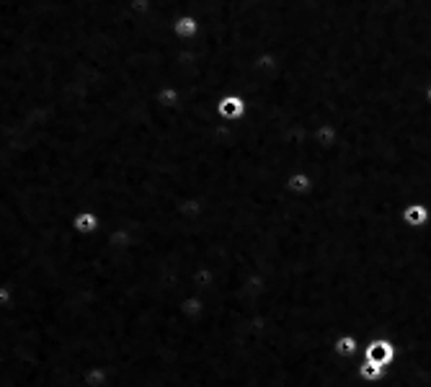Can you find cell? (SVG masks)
Listing matches in <instances>:
<instances>
[{
	"mask_svg": "<svg viewBox=\"0 0 431 387\" xmlns=\"http://www.w3.org/2000/svg\"><path fill=\"white\" fill-rule=\"evenodd\" d=\"M313 186H315V181H313V176L308 170H292L290 176L284 178V189L290 191L292 197H308L313 191Z\"/></svg>",
	"mask_w": 431,
	"mask_h": 387,
	"instance_id": "cell-6",
	"label": "cell"
},
{
	"mask_svg": "<svg viewBox=\"0 0 431 387\" xmlns=\"http://www.w3.org/2000/svg\"><path fill=\"white\" fill-rule=\"evenodd\" d=\"M330 351L338 359H354V356H362V341L354 333H338L330 344Z\"/></svg>",
	"mask_w": 431,
	"mask_h": 387,
	"instance_id": "cell-4",
	"label": "cell"
},
{
	"mask_svg": "<svg viewBox=\"0 0 431 387\" xmlns=\"http://www.w3.org/2000/svg\"><path fill=\"white\" fill-rule=\"evenodd\" d=\"M215 114L220 122L238 124L248 114V103H245V98H243L240 93H228L215 103Z\"/></svg>",
	"mask_w": 431,
	"mask_h": 387,
	"instance_id": "cell-2",
	"label": "cell"
},
{
	"mask_svg": "<svg viewBox=\"0 0 431 387\" xmlns=\"http://www.w3.org/2000/svg\"><path fill=\"white\" fill-rule=\"evenodd\" d=\"M362 359L375 361L380 367L390 369L392 361L397 359V349L390 339H367L362 344Z\"/></svg>",
	"mask_w": 431,
	"mask_h": 387,
	"instance_id": "cell-1",
	"label": "cell"
},
{
	"mask_svg": "<svg viewBox=\"0 0 431 387\" xmlns=\"http://www.w3.org/2000/svg\"><path fill=\"white\" fill-rule=\"evenodd\" d=\"M98 225H101V217H98V212H93V210L75 212L73 230L78 232V235H93V232L98 230Z\"/></svg>",
	"mask_w": 431,
	"mask_h": 387,
	"instance_id": "cell-8",
	"label": "cell"
},
{
	"mask_svg": "<svg viewBox=\"0 0 431 387\" xmlns=\"http://www.w3.org/2000/svg\"><path fill=\"white\" fill-rule=\"evenodd\" d=\"M431 220V210L426 202H408L400 210V222L405 225V227H411V230H421V227H426Z\"/></svg>",
	"mask_w": 431,
	"mask_h": 387,
	"instance_id": "cell-3",
	"label": "cell"
},
{
	"mask_svg": "<svg viewBox=\"0 0 431 387\" xmlns=\"http://www.w3.org/2000/svg\"><path fill=\"white\" fill-rule=\"evenodd\" d=\"M424 101L431 106V83H429V86H426V88H424Z\"/></svg>",
	"mask_w": 431,
	"mask_h": 387,
	"instance_id": "cell-11",
	"label": "cell"
},
{
	"mask_svg": "<svg viewBox=\"0 0 431 387\" xmlns=\"http://www.w3.org/2000/svg\"><path fill=\"white\" fill-rule=\"evenodd\" d=\"M387 374V369L375 364V361H367V359H359L357 364V377L362 382H380Z\"/></svg>",
	"mask_w": 431,
	"mask_h": 387,
	"instance_id": "cell-9",
	"label": "cell"
},
{
	"mask_svg": "<svg viewBox=\"0 0 431 387\" xmlns=\"http://www.w3.org/2000/svg\"><path fill=\"white\" fill-rule=\"evenodd\" d=\"M310 137H313V145H315L318 150H330L333 145L338 143V132L330 122L315 124V127H313V132H310Z\"/></svg>",
	"mask_w": 431,
	"mask_h": 387,
	"instance_id": "cell-7",
	"label": "cell"
},
{
	"mask_svg": "<svg viewBox=\"0 0 431 387\" xmlns=\"http://www.w3.org/2000/svg\"><path fill=\"white\" fill-rule=\"evenodd\" d=\"M11 302V292H8V287H0V305H8Z\"/></svg>",
	"mask_w": 431,
	"mask_h": 387,
	"instance_id": "cell-10",
	"label": "cell"
},
{
	"mask_svg": "<svg viewBox=\"0 0 431 387\" xmlns=\"http://www.w3.org/2000/svg\"><path fill=\"white\" fill-rule=\"evenodd\" d=\"M171 34L178 41H191L199 36V19L191 14H178L171 21Z\"/></svg>",
	"mask_w": 431,
	"mask_h": 387,
	"instance_id": "cell-5",
	"label": "cell"
}]
</instances>
